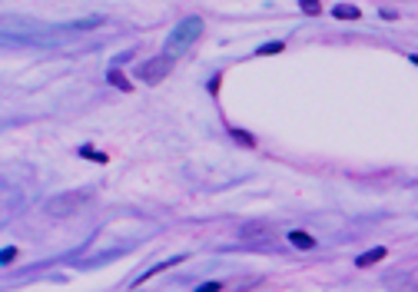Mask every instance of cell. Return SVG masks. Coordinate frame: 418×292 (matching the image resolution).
<instances>
[{
    "mask_svg": "<svg viewBox=\"0 0 418 292\" xmlns=\"http://www.w3.org/2000/svg\"><path fill=\"white\" fill-rule=\"evenodd\" d=\"M199 33H203V20H199V17H186V20H180V24L173 27V33L166 37V50H163V53L176 60L180 53H186V50L196 43Z\"/></svg>",
    "mask_w": 418,
    "mask_h": 292,
    "instance_id": "1",
    "label": "cell"
},
{
    "mask_svg": "<svg viewBox=\"0 0 418 292\" xmlns=\"http://www.w3.org/2000/svg\"><path fill=\"white\" fill-rule=\"evenodd\" d=\"M87 196L90 193H64V196H53L43 209H47L50 216H73V213H80V209L90 203Z\"/></svg>",
    "mask_w": 418,
    "mask_h": 292,
    "instance_id": "2",
    "label": "cell"
},
{
    "mask_svg": "<svg viewBox=\"0 0 418 292\" xmlns=\"http://www.w3.org/2000/svg\"><path fill=\"white\" fill-rule=\"evenodd\" d=\"M169 70H173V56H153V60H146L143 67H136V80H143V83H159V80L169 77Z\"/></svg>",
    "mask_w": 418,
    "mask_h": 292,
    "instance_id": "3",
    "label": "cell"
},
{
    "mask_svg": "<svg viewBox=\"0 0 418 292\" xmlns=\"http://www.w3.org/2000/svg\"><path fill=\"white\" fill-rule=\"evenodd\" d=\"M243 239L259 246V249H276V236H272L266 226H243Z\"/></svg>",
    "mask_w": 418,
    "mask_h": 292,
    "instance_id": "4",
    "label": "cell"
},
{
    "mask_svg": "<svg viewBox=\"0 0 418 292\" xmlns=\"http://www.w3.org/2000/svg\"><path fill=\"white\" fill-rule=\"evenodd\" d=\"M332 17H335V20H359L362 10L352 7V4H335V7H332Z\"/></svg>",
    "mask_w": 418,
    "mask_h": 292,
    "instance_id": "5",
    "label": "cell"
},
{
    "mask_svg": "<svg viewBox=\"0 0 418 292\" xmlns=\"http://www.w3.org/2000/svg\"><path fill=\"white\" fill-rule=\"evenodd\" d=\"M385 253H388L385 246H375V249H369L365 256H359L355 262H359V269H365V266H375V262H382V259H385Z\"/></svg>",
    "mask_w": 418,
    "mask_h": 292,
    "instance_id": "6",
    "label": "cell"
},
{
    "mask_svg": "<svg viewBox=\"0 0 418 292\" xmlns=\"http://www.w3.org/2000/svg\"><path fill=\"white\" fill-rule=\"evenodd\" d=\"M183 259H186V256H173V259H163V262H156L153 269H146V272H143V276L136 279V285H140L143 279H150V276H156V272H163V269H169V266H176V262H183Z\"/></svg>",
    "mask_w": 418,
    "mask_h": 292,
    "instance_id": "7",
    "label": "cell"
},
{
    "mask_svg": "<svg viewBox=\"0 0 418 292\" xmlns=\"http://www.w3.org/2000/svg\"><path fill=\"white\" fill-rule=\"evenodd\" d=\"M289 243L295 246V249H312V246H316V239L309 236V232H299V229H295V232H289Z\"/></svg>",
    "mask_w": 418,
    "mask_h": 292,
    "instance_id": "8",
    "label": "cell"
},
{
    "mask_svg": "<svg viewBox=\"0 0 418 292\" xmlns=\"http://www.w3.org/2000/svg\"><path fill=\"white\" fill-rule=\"evenodd\" d=\"M229 136H232L239 146H249V150L256 146V136H253V133H246V130H229Z\"/></svg>",
    "mask_w": 418,
    "mask_h": 292,
    "instance_id": "9",
    "label": "cell"
},
{
    "mask_svg": "<svg viewBox=\"0 0 418 292\" xmlns=\"http://www.w3.org/2000/svg\"><path fill=\"white\" fill-rule=\"evenodd\" d=\"M282 50H285V43H282V40H272V43H262V47L256 50V53H259V56H269V53H282Z\"/></svg>",
    "mask_w": 418,
    "mask_h": 292,
    "instance_id": "10",
    "label": "cell"
},
{
    "mask_svg": "<svg viewBox=\"0 0 418 292\" xmlns=\"http://www.w3.org/2000/svg\"><path fill=\"white\" fill-rule=\"evenodd\" d=\"M106 77H110V83H113V87H120V90H127V93H130V80L123 77V73H120V70H110V73H106Z\"/></svg>",
    "mask_w": 418,
    "mask_h": 292,
    "instance_id": "11",
    "label": "cell"
},
{
    "mask_svg": "<svg viewBox=\"0 0 418 292\" xmlns=\"http://www.w3.org/2000/svg\"><path fill=\"white\" fill-rule=\"evenodd\" d=\"M299 7L306 10V14L316 17V14H322V0H299Z\"/></svg>",
    "mask_w": 418,
    "mask_h": 292,
    "instance_id": "12",
    "label": "cell"
},
{
    "mask_svg": "<svg viewBox=\"0 0 418 292\" xmlns=\"http://www.w3.org/2000/svg\"><path fill=\"white\" fill-rule=\"evenodd\" d=\"M80 156L96 159V163H106V156H103V153H96V150H90V146H83V150H80Z\"/></svg>",
    "mask_w": 418,
    "mask_h": 292,
    "instance_id": "13",
    "label": "cell"
},
{
    "mask_svg": "<svg viewBox=\"0 0 418 292\" xmlns=\"http://www.w3.org/2000/svg\"><path fill=\"white\" fill-rule=\"evenodd\" d=\"M219 289H222L219 279H213V282H203V285H199V292H219Z\"/></svg>",
    "mask_w": 418,
    "mask_h": 292,
    "instance_id": "14",
    "label": "cell"
},
{
    "mask_svg": "<svg viewBox=\"0 0 418 292\" xmlns=\"http://www.w3.org/2000/svg\"><path fill=\"white\" fill-rule=\"evenodd\" d=\"M14 259H17V249H14V246H7V249L0 253V262H14Z\"/></svg>",
    "mask_w": 418,
    "mask_h": 292,
    "instance_id": "15",
    "label": "cell"
},
{
    "mask_svg": "<svg viewBox=\"0 0 418 292\" xmlns=\"http://www.w3.org/2000/svg\"><path fill=\"white\" fill-rule=\"evenodd\" d=\"M411 64H415V67H418V56H411Z\"/></svg>",
    "mask_w": 418,
    "mask_h": 292,
    "instance_id": "16",
    "label": "cell"
}]
</instances>
